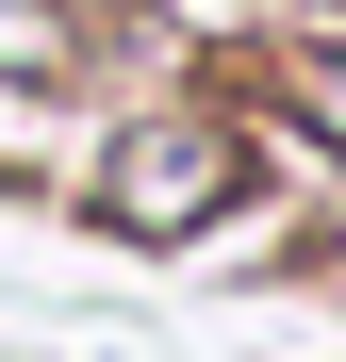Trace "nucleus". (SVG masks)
Here are the masks:
<instances>
[{"label": "nucleus", "mask_w": 346, "mask_h": 362, "mask_svg": "<svg viewBox=\"0 0 346 362\" xmlns=\"http://www.w3.org/2000/svg\"><path fill=\"white\" fill-rule=\"evenodd\" d=\"M0 66H17V83L67 66V0H0Z\"/></svg>", "instance_id": "f03ea898"}, {"label": "nucleus", "mask_w": 346, "mask_h": 362, "mask_svg": "<svg viewBox=\"0 0 346 362\" xmlns=\"http://www.w3.org/2000/svg\"><path fill=\"white\" fill-rule=\"evenodd\" d=\"M214 198H231V132H198V115L115 148V230H198Z\"/></svg>", "instance_id": "f257e3e1"}, {"label": "nucleus", "mask_w": 346, "mask_h": 362, "mask_svg": "<svg viewBox=\"0 0 346 362\" xmlns=\"http://www.w3.org/2000/svg\"><path fill=\"white\" fill-rule=\"evenodd\" d=\"M297 83H313V115H330V132H346V66H297Z\"/></svg>", "instance_id": "7ed1b4c3"}]
</instances>
